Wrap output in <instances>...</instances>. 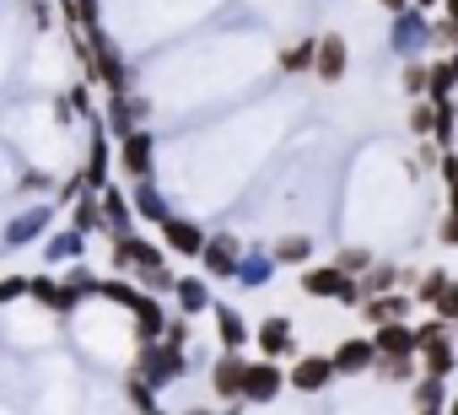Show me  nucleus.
Returning <instances> with one entry per match:
<instances>
[{"label":"nucleus","mask_w":458,"mask_h":415,"mask_svg":"<svg viewBox=\"0 0 458 415\" xmlns=\"http://www.w3.org/2000/svg\"><path fill=\"white\" fill-rule=\"evenodd\" d=\"M308 292H313V297H340V302H356V286H351L340 270H313V275H308Z\"/></svg>","instance_id":"1"},{"label":"nucleus","mask_w":458,"mask_h":415,"mask_svg":"<svg viewBox=\"0 0 458 415\" xmlns=\"http://www.w3.org/2000/svg\"><path fill=\"white\" fill-rule=\"evenodd\" d=\"M92 55H98V76H103L114 92H124L130 81H124V65H119V55L108 49V38H92Z\"/></svg>","instance_id":"2"},{"label":"nucleus","mask_w":458,"mask_h":415,"mask_svg":"<svg viewBox=\"0 0 458 415\" xmlns=\"http://www.w3.org/2000/svg\"><path fill=\"white\" fill-rule=\"evenodd\" d=\"M329 372H335V361H324V356H308V361H297L292 383H297L302 394H313V388H324V383H329Z\"/></svg>","instance_id":"3"},{"label":"nucleus","mask_w":458,"mask_h":415,"mask_svg":"<svg viewBox=\"0 0 458 415\" xmlns=\"http://www.w3.org/2000/svg\"><path fill=\"white\" fill-rule=\"evenodd\" d=\"M276 388H281V372L276 367H249V377H243V394L249 399H276Z\"/></svg>","instance_id":"4"},{"label":"nucleus","mask_w":458,"mask_h":415,"mask_svg":"<svg viewBox=\"0 0 458 415\" xmlns=\"http://www.w3.org/2000/svg\"><path fill=\"white\" fill-rule=\"evenodd\" d=\"M243 377H249V367H243L238 356H226V361L216 367V394H226V399L243 394Z\"/></svg>","instance_id":"5"},{"label":"nucleus","mask_w":458,"mask_h":415,"mask_svg":"<svg viewBox=\"0 0 458 415\" xmlns=\"http://www.w3.org/2000/svg\"><path fill=\"white\" fill-rule=\"evenodd\" d=\"M340 71H345V44H340V38H324V49H318V76H324V81H340Z\"/></svg>","instance_id":"6"},{"label":"nucleus","mask_w":458,"mask_h":415,"mask_svg":"<svg viewBox=\"0 0 458 415\" xmlns=\"http://www.w3.org/2000/svg\"><path fill=\"white\" fill-rule=\"evenodd\" d=\"M259 345H265L270 356H281V351H292V324H286V318H270V324L259 329Z\"/></svg>","instance_id":"7"},{"label":"nucleus","mask_w":458,"mask_h":415,"mask_svg":"<svg viewBox=\"0 0 458 415\" xmlns=\"http://www.w3.org/2000/svg\"><path fill=\"white\" fill-rule=\"evenodd\" d=\"M162 233H167V243H173L178 254H199V233H194L189 222H162Z\"/></svg>","instance_id":"8"},{"label":"nucleus","mask_w":458,"mask_h":415,"mask_svg":"<svg viewBox=\"0 0 458 415\" xmlns=\"http://www.w3.org/2000/svg\"><path fill=\"white\" fill-rule=\"evenodd\" d=\"M146 162H151V135H130L124 140V167L130 173H146Z\"/></svg>","instance_id":"9"},{"label":"nucleus","mask_w":458,"mask_h":415,"mask_svg":"<svg viewBox=\"0 0 458 415\" xmlns=\"http://www.w3.org/2000/svg\"><path fill=\"white\" fill-rule=\"evenodd\" d=\"M377 345H383V351H399V356H404V351H415V345H420V335H410V329H399V324H383Z\"/></svg>","instance_id":"10"},{"label":"nucleus","mask_w":458,"mask_h":415,"mask_svg":"<svg viewBox=\"0 0 458 415\" xmlns=\"http://www.w3.org/2000/svg\"><path fill=\"white\" fill-rule=\"evenodd\" d=\"M367 361H372V345H367V340H356V345H340V351H335V367H340V372H356V367H367Z\"/></svg>","instance_id":"11"},{"label":"nucleus","mask_w":458,"mask_h":415,"mask_svg":"<svg viewBox=\"0 0 458 415\" xmlns=\"http://www.w3.org/2000/svg\"><path fill=\"white\" fill-rule=\"evenodd\" d=\"M98 205H103V222H108V227H124V222H130V205H124V194H114V189H108Z\"/></svg>","instance_id":"12"},{"label":"nucleus","mask_w":458,"mask_h":415,"mask_svg":"<svg viewBox=\"0 0 458 415\" xmlns=\"http://www.w3.org/2000/svg\"><path fill=\"white\" fill-rule=\"evenodd\" d=\"M205 265H210L216 275H226V270H233V243H226V238H216V243L205 249Z\"/></svg>","instance_id":"13"},{"label":"nucleus","mask_w":458,"mask_h":415,"mask_svg":"<svg viewBox=\"0 0 458 415\" xmlns=\"http://www.w3.org/2000/svg\"><path fill=\"white\" fill-rule=\"evenodd\" d=\"M313 249H308V238H281V249H276V259H286V265H302Z\"/></svg>","instance_id":"14"},{"label":"nucleus","mask_w":458,"mask_h":415,"mask_svg":"<svg viewBox=\"0 0 458 415\" xmlns=\"http://www.w3.org/2000/svg\"><path fill=\"white\" fill-rule=\"evenodd\" d=\"M140 216H146V222H167V205H162L157 189H140Z\"/></svg>","instance_id":"15"},{"label":"nucleus","mask_w":458,"mask_h":415,"mask_svg":"<svg viewBox=\"0 0 458 415\" xmlns=\"http://www.w3.org/2000/svg\"><path fill=\"white\" fill-rule=\"evenodd\" d=\"M221 345H226V351H238V345H243V324H238V313H221Z\"/></svg>","instance_id":"16"},{"label":"nucleus","mask_w":458,"mask_h":415,"mask_svg":"<svg viewBox=\"0 0 458 415\" xmlns=\"http://www.w3.org/2000/svg\"><path fill=\"white\" fill-rule=\"evenodd\" d=\"M44 222H49V211H33V216H22V222L12 227V243H22V238H33V233H44Z\"/></svg>","instance_id":"17"},{"label":"nucleus","mask_w":458,"mask_h":415,"mask_svg":"<svg viewBox=\"0 0 458 415\" xmlns=\"http://www.w3.org/2000/svg\"><path fill=\"white\" fill-rule=\"evenodd\" d=\"M76 254H81V233H65L49 243V259H76Z\"/></svg>","instance_id":"18"},{"label":"nucleus","mask_w":458,"mask_h":415,"mask_svg":"<svg viewBox=\"0 0 458 415\" xmlns=\"http://www.w3.org/2000/svg\"><path fill=\"white\" fill-rule=\"evenodd\" d=\"M313 60H318V49H313V44H297V49L286 55V71H302V65H313Z\"/></svg>","instance_id":"19"},{"label":"nucleus","mask_w":458,"mask_h":415,"mask_svg":"<svg viewBox=\"0 0 458 415\" xmlns=\"http://www.w3.org/2000/svg\"><path fill=\"white\" fill-rule=\"evenodd\" d=\"M442 292H447V275H426V281H420V302H431V308H437V297H442Z\"/></svg>","instance_id":"20"},{"label":"nucleus","mask_w":458,"mask_h":415,"mask_svg":"<svg viewBox=\"0 0 458 415\" xmlns=\"http://www.w3.org/2000/svg\"><path fill=\"white\" fill-rule=\"evenodd\" d=\"M178 297H183V308H189V313H194V308H205V286H199V281H183V286H178Z\"/></svg>","instance_id":"21"},{"label":"nucleus","mask_w":458,"mask_h":415,"mask_svg":"<svg viewBox=\"0 0 458 415\" xmlns=\"http://www.w3.org/2000/svg\"><path fill=\"white\" fill-rule=\"evenodd\" d=\"M437 308H442V313H447V318H458V286H453V281H447V292H442V297H437Z\"/></svg>","instance_id":"22"},{"label":"nucleus","mask_w":458,"mask_h":415,"mask_svg":"<svg viewBox=\"0 0 458 415\" xmlns=\"http://www.w3.org/2000/svg\"><path fill=\"white\" fill-rule=\"evenodd\" d=\"M28 292V281L22 275H12V281H0V302H12V297H22Z\"/></svg>","instance_id":"23"},{"label":"nucleus","mask_w":458,"mask_h":415,"mask_svg":"<svg viewBox=\"0 0 458 415\" xmlns=\"http://www.w3.org/2000/svg\"><path fill=\"white\" fill-rule=\"evenodd\" d=\"M415 130H420V135H431V130H437V114H431V108H420V114H415Z\"/></svg>","instance_id":"24"},{"label":"nucleus","mask_w":458,"mask_h":415,"mask_svg":"<svg viewBox=\"0 0 458 415\" xmlns=\"http://www.w3.org/2000/svg\"><path fill=\"white\" fill-rule=\"evenodd\" d=\"M447 17H453V22H458V0H447Z\"/></svg>","instance_id":"25"},{"label":"nucleus","mask_w":458,"mask_h":415,"mask_svg":"<svg viewBox=\"0 0 458 415\" xmlns=\"http://www.w3.org/2000/svg\"><path fill=\"white\" fill-rule=\"evenodd\" d=\"M447 178H453V183H458V162H447Z\"/></svg>","instance_id":"26"},{"label":"nucleus","mask_w":458,"mask_h":415,"mask_svg":"<svg viewBox=\"0 0 458 415\" xmlns=\"http://www.w3.org/2000/svg\"><path fill=\"white\" fill-rule=\"evenodd\" d=\"M383 6H388V12H399V6H404V0H383Z\"/></svg>","instance_id":"27"},{"label":"nucleus","mask_w":458,"mask_h":415,"mask_svg":"<svg viewBox=\"0 0 458 415\" xmlns=\"http://www.w3.org/2000/svg\"><path fill=\"white\" fill-rule=\"evenodd\" d=\"M420 6H437V0H420Z\"/></svg>","instance_id":"28"},{"label":"nucleus","mask_w":458,"mask_h":415,"mask_svg":"<svg viewBox=\"0 0 458 415\" xmlns=\"http://www.w3.org/2000/svg\"><path fill=\"white\" fill-rule=\"evenodd\" d=\"M453 415H458V404H453Z\"/></svg>","instance_id":"29"},{"label":"nucleus","mask_w":458,"mask_h":415,"mask_svg":"<svg viewBox=\"0 0 458 415\" xmlns=\"http://www.w3.org/2000/svg\"><path fill=\"white\" fill-rule=\"evenodd\" d=\"M426 415H431V410H426Z\"/></svg>","instance_id":"30"}]
</instances>
